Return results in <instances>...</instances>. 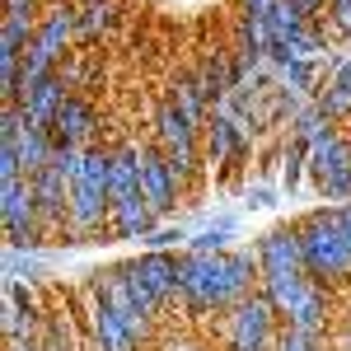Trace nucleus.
Masks as SVG:
<instances>
[{"label":"nucleus","mask_w":351,"mask_h":351,"mask_svg":"<svg viewBox=\"0 0 351 351\" xmlns=\"http://www.w3.org/2000/svg\"><path fill=\"white\" fill-rule=\"evenodd\" d=\"M314 75H319V61H286V66H276V80L286 84L291 94H319Z\"/></svg>","instance_id":"obj_22"},{"label":"nucleus","mask_w":351,"mask_h":351,"mask_svg":"<svg viewBox=\"0 0 351 351\" xmlns=\"http://www.w3.org/2000/svg\"><path fill=\"white\" fill-rule=\"evenodd\" d=\"M80 5H94V0H80Z\"/></svg>","instance_id":"obj_34"},{"label":"nucleus","mask_w":351,"mask_h":351,"mask_svg":"<svg viewBox=\"0 0 351 351\" xmlns=\"http://www.w3.org/2000/svg\"><path fill=\"white\" fill-rule=\"evenodd\" d=\"M239 5H243V14H258V19H267L276 0H239Z\"/></svg>","instance_id":"obj_30"},{"label":"nucleus","mask_w":351,"mask_h":351,"mask_svg":"<svg viewBox=\"0 0 351 351\" xmlns=\"http://www.w3.org/2000/svg\"><path fill=\"white\" fill-rule=\"evenodd\" d=\"M141 192H145V202H150L160 216H169V211L178 206V197H183L160 145H141Z\"/></svg>","instance_id":"obj_8"},{"label":"nucleus","mask_w":351,"mask_h":351,"mask_svg":"<svg viewBox=\"0 0 351 351\" xmlns=\"http://www.w3.org/2000/svg\"><path fill=\"white\" fill-rule=\"evenodd\" d=\"M197 80L206 89L211 108H225L230 94H234V61H230V52H206V61L197 66Z\"/></svg>","instance_id":"obj_15"},{"label":"nucleus","mask_w":351,"mask_h":351,"mask_svg":"<svg viewBox=\"0 0 351 351\" xmlns=\"http://www.w3.org/2000/svg\"><path fill=\"white\" fill-rule=\"evenodd\" d=\"M94 295L104 300V304H112L127 324H132V332L145 342L150 337V328H155V319H145L141 314V304L132 300V291H127V281H122V267H112V271H94Z\"/></svg>","instance_id":"obj_10"},{"label":"nucleus","mask_w":351,"mask_h":351,"mask_svg":"<svg viewBox=\"0 0 351 351\" xmlns=\"http://www.w3.org/2000/svg\"><path fill=\"white\" fill-rule=\"evenodd\" d=\"M304 169H309V141H295V136H291V145H286V164H281V188L295 192Z\"/></svg>","instance_id":"obj_24"},{"label":"nucleus","mask_w":351,"mask_h":351,"mask_svg":"<svg viewBox=\"0 0 351 351\" xmlns=\"http://www.w3.org/2000/svg\"><path fill=\"white\" fill-rule=\"evenodd\" d=\"M332 24H337V28L351 38V10H332Z\"/></svg>","instance_id":"obj_31"},{"label":"nucleus","mask_w":351,"mask_h":351,"mask_svg":"<svg viewBox=\"0 0 351 351\" xmlns=\"http://www.w3.org/2000/svg\"><path fill=\"white\" fill-rule=\"evenodd\" d=\"M112 24H117V10H112V0H94V5H84V10H80V38H84V43L104 38Z\"/></svg>","instance_id":"obj_21"},{"label":"nucleus","mask_w":351,"mask_h":351,"mask_svg":"<svg viewBox=\"0 0 351 351\" xmlns=\"http://www.w3.org/2000/svg\"><path fill=\"white\" fill-rule=\"evenodd\" d=\"M309 178L324 202H351V141L342 132H324L309 145Z\"/></svg>","instance_id":"obj_5"},{"label":"nucleus","mask_w":351,"mask_h":351,"mask_svg":"<svg viewBox=\"0 0 351 351\" xmlns=\"http://www.w3.org/2000/svg\"><path fill=\"white\" fill-rule=\"evenodd\" d=\"M328 309H332V295H328V286H309L304 291V300H300L295 309L286 314V328H300V332H319L324 337V328H328Z\"/></svg>","instance_id":"obj_17"},{"label":"nucleus","mask_w":351,"mask_h":351,"mask_svg":"<svg viewBox=\"0 0 351 351\" xmlns=\"http://www.w3.org/2000/svg\"><path fill=\"white\" fill-rule=\"evenodd\" d=\"M127 267L145 281V291L160 300V309L178 295V253H155V248H145V253H141L136 263H127Z\"/></svg>","instance_id":"obj_11"},{"label":"nucleus","mask_w":351,"mask_h":351,"mask_svg":"<svg viewBox=\"0 0 351 351\" xmlns=\"http://www.w3.org/2000/svg\"><path fill=\"white\" fill-rule=\"evenodd\" d=\"M314 104L324 108L328 122H337V117L351 112V56H342V61L332 66V75H328V84L314 94Z\"/></svg>","instance_id":"obj_18"},{"label":"nucleus","mask_w":351,"mask_h":351,"mask_svg":"<svg viewBox=\"0 0 351 351\" xmlns=\"http://www.w3.org/2000/svg\"><path fill=\"white\" fill-rule=\"evenodd\" d=\"M263 281L258 253H183L178 258V295L192 314H230Z\"/></svg>","instance_id":"obj_1"},{"label":"nucleus","mask_w":351,"mask_h":351,"mask_svg":"<svg viewBox=\"0 0 351 351\" xmlns=\"http://www.w3.org/2000/svg\"><path fill=\"white\" fill-rule=\"evenodd\" d=\"M202 132H206V160L211 164H234L248 155V127L230 108H216Z\"/></svg>","instance_id":"obj_9"},{"label":"nucleus","mask_w":351,"mask_h":351,"mask_svg":"<svg viewBox=\"0 0 351 351\" xmlns=\"http://www.w3.org/2000/svg\"><path fill=\"white\" fill-rule=\"evenodd\" d=\"M94 337H99V351H141V337L132 332V324L104 300L94 304Z\"/></svg>","instance_id":"obj_14"},{"label":"nucleus","mask_w":351,"mask_h":351,"mask_svg":"<svg viewBox=\"0 0 351 351\" xmlns=\"http://www.w3.org/2000/svg\"><path fill=\"white\" fill-rule=\"evenodd\" d=\"M276 304L263 295V286L253 291L248 300H239L234 309H230V324H225V342L230 351H276V337H281V328H276Z\"/></svg>","instance_id":"obj_4"},{"label":"nucleus","mask_w":351,"mask_h":351,"mask_svg":"<svg viewBox=\"0 0 351 351\" xmlns=\"http://www.w3.org/2000/svg\"><path fill=\"white\" fill-rule=\"evenodd\" d=\"M52 141L56 145H71V150H89L94 145V136H99V108L84 99V94H71L52 117Z\"/></svg>","instance_id":"obj_6"},{"label":"nucleus","mask_w":351,"mask_h":351,"mask_svg":"<svg viewBox=\"0 0 351 351\" xmlns=\"http://www.w3.org/2000/svg\"><path fill=\"white\" fill-rule=\"evenodd\" d=\"M328 10H351V0H332V5H328Z\"/></svg>","instance_id":"obj_33"},{"label":"nucleus","mask_w":351,"mask_h":351,"mask_svg":"<svg viewBox=\"0 0 351 351\" xmlns=\"http://www.w3.org/2000/svg\"><path fill=\"white\" fill-rule=\"evenodd\" d=\"M295 230H300V243H304V271L319 286L351 281V234L337 220V206H319V211L300 216Z\"/></svg>","instance_id":"obj_2"},{"label":"nucleus","mask_w":351,"mask_h":351,"mask_svg":"<svg viewBox=\"0 0 351 351\" xmlns=\"http://www.w3.org/2000/svg\"><path fill=\"white\" fill-rule=\"evenodd\" d=\"M276 202V188H267V183H253L248 188V206H271Z\"/></svg>","instance_id":"obj_29"},{"label":"nucleus","mask_w":351,"mask_h":351,"mask_svg":"<svg viewBox=\"0 0 351 351\" xmlns=\"http://www.w3.org/2000/svg\"><path fill=\"white\" fill-rule=\"evenodd\" d=\"M234 230H239V220L220 216V220H211V225H202V230L188 239V248H192V253H225V243H230Z\"/></svg>","instance_id":"obj_20"},{"label":"nucleus","mask_w":351,"mask_h":351,"mask_svg":"<svg viewBox=\"0 0 351 351\" xmlns=\"http://www.w3.org/2000/svg\"><path fill=\"white\" fill-rule=\"evenodd\" d=\"M169 104L188 117L192 127H206L211 122V99H206V89H202V80H197V71H183L178 80H173V94H169Z\"/></svg>","instance_id":"obj_16"},{"label":"nucleus","mask_w":351,"mask_h":351,"mask_svg":"<svg viewBox=\"0 0 351 351\" xmlns=\"http://www.w3.org/2000/svg\"><path fill=\"white\" fill-rule=\"evenodd\" d=\"M183 239H192L188 230H183V225H169V230H155V234L145 239V248H155V253H169L173 243H183Z\"/></svg>","instance_id":"obj_28"},{"label":"nucleus","mask_w":351,"mask_h":351,"mask_svg":"<svg viewBox=\"0 0 351 351\" xmlns=\"http://www.w3.org/2000/svg\"><path fill=\"white\" fill-rule=\"evenodd\" d=\"M276 351H324V337L319 332H300V328H281Z\"/></svg>","instance_id":"obj_27"},{"label":"nucleus","mask_w":351,"mask_h":351,"mask_svg":"<svg viewBox=\"0 0 351 351\" xmlns=\"http://www.w3.org/2000/svg\"><path fill=\"white\" fill-rule=\"evenodd\" d=\"M197 132H202V127H192L173 104H160V112H155V145L164 150V160H169V169H173L178 192H188L192 178H197V169H202Z\"/></svg>","instance_id":"obj_3"},{"label":"nucleus","mask_w":351,"mask_h":351,"mask_svg":"<svg viewBox=\"0 0 351 351\" xmlns=\"http://www.w3.org/2000/svg\"><path fill=\"white\" fill-rule=\"evenodd\" d=\"M258 267L263 276H281V271H304V243H300L295 225H276L258 239Z\"/></svg>","instance_id":"obj_7"},{"label":"nucleus","mask_w":351,"mask_h":351,"mask_svg":"<svg viewBox=\"0 0 351 351\" xmlns=\"http://www.w3.org/2000/svg\"><path fill=\"white\" fill-rule=\"evenodd\" d=\"M122 281H127V291H132V300L141 304V314H145V319H155V314H160V300H155L150 291H145V281H141V276H136V271L127 267V263H122Z\"/></svg>","instance_id":"obj_26"},{"label":"nucleus","mask_w":351,"mask_h":351,"mask_svg":"<svg viewBox=\"0 0 351 351\" xmlns=\"http://www.w3.org/2000/svg\"><path fill=\"white\" fill-rule=\"evenodd\" d=\"M5 271H10V281H33V276H38V271H43V263H38V253H33V248H10V253H5Z\"/></svg>","instance_id":"obj_25"},{"label":"nucleus","mask_w":351,"mask_h":351,"mask_svg":"<svg viewBox=\"0 0 351 351\" xmlns=\"http://www.w3.org/2000/svg\"><path fill=\"white\" fill-rule=\"evenodd\" d=\"M71 99V84H66V75L56 71V75H47L43 84H28L24 94H19V112H24L33 127H52L56 108Z\"/></svg>","instance_id":"obj_12"},{"label":"nucleus","mask_w":351,"mask_h":351,"mask_svg":"<svg viewBox=\"0 0 351 351\" xmlns=\"http://www.w3.org/2000/svg\"><path fill=\"white\" fill-rule=\"evenodd\" d=\"M155 220H160V211L145 202V192L141 197H132V202H122V206H112V234L117 239H150L155 234Z\"/></svg>","instance_id":"obj_13"},{"label":"nucleus","mask_w":351,"mask_h":351,"mask_svg":"<svg viewBox=\"0 0 351 351\" xmlns=\"http://www.w3.org/2000/svg\"><path fill=\"white\" fill-rule=\"evenodd\" d=\"M309 286H314V276H309V271H281V276H263V295L276 304V314H281V319H286L300 300H304V291H309Z\"/></svg>","instance_id":"obj_19"},{"label":"nucleus","mask_w":351,"mask_h":351,"mask_svg":"<svg viewBox=\"0 0 351 351\" xmlns=\"http://www.w3.org/2000/svg\"><path fill=\"white\" fill-rule=\"evenodd\" d=\"M324 132H332V127H328V117H324L319 104H304V108L291 117V136H295V141H309V145H314Z\"/></svg>","instance_id":"obj_23"},{"label":"nucleus","mask_w":351,"mask_h":351,"mask_svg":"<svg viewBox=\"0 0 351 351\" xmlns=\"http://www.w3.org/2000/svg\"><path fill=\"white\" fill-rule=\"evenodd\" d=\"M300 5H304V14H319V10H324V5H332V0H300Z\"/></svg>","instance_id":"obj_32"}]
</instances>
